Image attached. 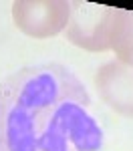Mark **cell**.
<instances>
[{
	"label": "cell",
	"mask_w": 133,
	"mask_h": 151,
	"mask_svg": "<svg viewBox=\"0 0 133 151\" xmlns=\"http://www.w3.org/2000/svg\"><path fill=\"white\" fill-rule=\"evenodd\" d=\"M111 50L115 52V60L133 67V10L117 8L111 32Z\"/></svg>",
	"instance_id": "cell-5"
},
{
	"label": "cell",
	"mask_w": 133,
	"mask_h": 151,
	"mask_svg": "<svg viewBox=\"0 0 133 151\" xmlns=\"http://www.w3.org/2000/svg\"><path fill=\"white\" fill-rule=\"evenodd\" d=\"M0 151H105L91 95L77 75L42 63L0 83Z\"/></svg>",
	"instance_id": "cell-1"
},
{
	"label": "cell",
	"mask_w": 133,
	"mask_h": 151,
	"mask_svg": "<svg viewBox=\"0 0 133 151\" xmlns=\"http://www.w3.org/2000/svg\"><path fill=\"white\" fill-rule=\"evenodd\" d=\"M117 8L75 0L71 2V18L67 24V40L89 52L111 50V32Z\"/></svg>",
	"instance_id": "cell-2"
},
{
	"label": "cell",
	"mask_w": 133,
	"mask_h": 151,
	"mask_svg": "<svg viewBox=\"0 0 133 151\" xmlns=\"http://www.w3.org/2000/svg\"><path fill=\"white\" fill-rule=\"evenodd\" d=\"M95 87L111 111L133 119V67L109 60L95 73Z\"/></svg>",
	"instance_id": "cell-4"
},
{
	"label": "cell",
	"mask_w": 133,
	"mask_h": 151,
	"mask_svg": "<svg viewBox=\"0 0 133 151\" xmlns=\"http://www.w3.org/2000/svg\"><path fill=\"white\" fill-rule=\"evenodd\" d=\"M71 18L69 0H14L12 20L30 38H50L63 32Z\"/></svg>",
	"instance_id": "cell-3"
}]
</instances>
